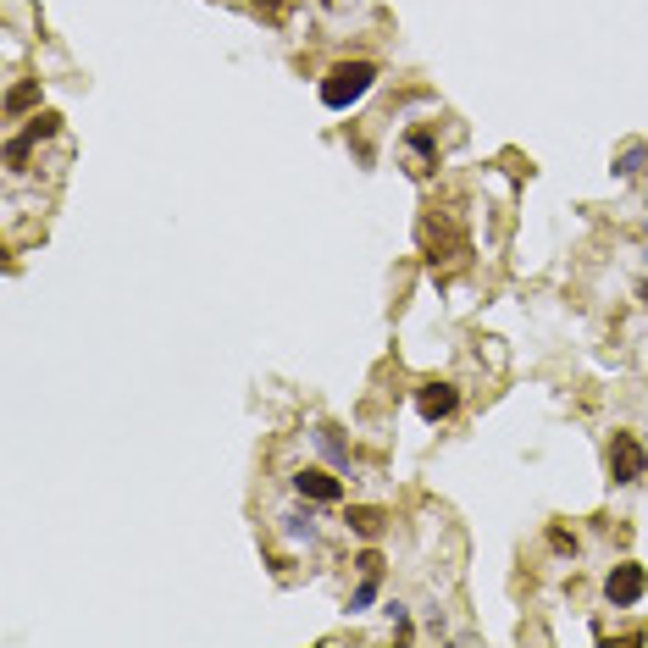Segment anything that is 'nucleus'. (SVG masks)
Listing matches in <instances>:
<instances>
[{"instance_id": "f257e3e1", "label": "nucleus", "mask_w": 648, "mask_h": 648, "mask_svg": "<svg viewBox=\"0 0 648 648\" xmlns=\"http://www.w3.org/2000/svg\"><path fill=\"white\" fill-rule=\"evenodd\" d=\"M377 84V61H338L322 78V106L327 111H349L366 89Z\"/></svg>"}, {"instance_id": "f03ea898", "label": "nucleus", "mask_w": 648, "mask_h": 648, "mask_svg": "<svg viewBox=\"0 0 648 648\" xmlns=\"http://www.w3.org/2000/svg\"><path fill=\"white\" fill-rule=\"evenodd\" d=\"M643 593H648V571H643V565H632V560L615 565V571L604 576V599H610L615 610H632Z\"/></svg>"}, {"instance_id": "7ed1b4c3", "label": "nucleus", "mask_w": 648, "mask_h": 648, "mask_svg": "<svg viewBox=\"0 0 648 648\" xmlns=\"http://www.w3.org/2000/svg\"><path fill=\"white\" fill-rule=\"evenodd\" d=\"M610 477H615V482L648 477V449L637 444L632 432H615V438H610Z\"/></svg>"}, {"instance_id": "20e7f679", "label": "nucleus", "mask_w": 648, "mask_h": 648, "mask_svg": "<svg viewBox=\"0 0 648 648\" xmlns=\"http://www.w3.org/2000/svg\"><path fill=\"white\" fill-rule=\"evenodd\" d=\"M294 493L311 499V504H338L344 499V482H338L333 471H322V466H300L294 471Z\"/></svg>"}, {"instance_id": "39448f33", "label": "nucleus", "mask_w": 648, "mask_h": 648, "mask_svg": "<svg viewBox=\"0 0 648 648\" xmlns=\"http://www.w3.org/2000/svg\"><path fill=\"white\" fill-rule=\"evenodd\" d=\"M460 405V388L455 383H421L416 388V416L421 421H449Z\"/></svg>"}, {"instance_id": "423d86ee", "label": "nucleus", "mask_w": 648, "mask_h": 648, "mask_svg": "<svg viewBox=\"0 0 648 648\" xmlns=\"http://www.w3.org/2000/svg\"><path fill=\"white\" fill-rule=\"evenodd\" d=\"M311 438H316V449H322V455L333 460V466H344V471L355 466V455H349V444H344V438H338V427H327V421H322V427H316Z\"/></svg>"}, {"instance_id": "0eeeda50", "label": "nucleus", "mask_w": 648, "mask_h": 648, "mask_svg": "<svg viewBox=\"0 0 648 648\" xmlns=\"http://www.w3.org/2000/svg\"><path fill=\"white\" fill-rule=\"evenodd\" d=\"M383 527H388V516L372 510V504H355V510H349V532H355V538H383Z\"/></svg>"}, {"instance_id": "6e6552de", "label": "nucleus", "mask_w": 648, "mask_h": 648, "mask_svg": "<svg viewBox=\"0 0 648 648\" xmlns=\"http://www.w3.org/2000/svg\"><path fill=\"white\" fill-rule=\"evenodd\" d=\"M377 588H383V571H360V588L349 593V610H372Z\"/></svg>"}, {"instance_id": "1a4fd4ad", "label": "nucleus", "mask_w": 648, "mask_h": 648, "mask_svg": "<svg viewBox=\"0 0 648 648\" xmlns=\"http://www.w3.org/2000/svg\"><path fill=\"white\" fill-rule=\"evenodd\" d=\"M39 100V84H17L12 95H6V117H17V111H28Z\"/></svg>"}, {"instance_id": "9d476101", "label": "nucleus", "mask_w": 648, "mask_h": 648, "mask_svg": "<svg viewBox=\"0 0 648 648\" xmlns=\"http://www.w3.org/2000/svg\"><path fill=\"white\" fill-rule=\"evenodd\" d=\"M643 161H648V150H643V144H632V150L615 161V172H621V178H637V172H643Z\"/></svg>"}, {"instance_id": "9b49d317", "label": "nucleus", "mask_w": 648, "mask_h": 648, "mask_svg": "<svg viewBox=\"0 0 648 648\" xmlns=\"http://www.w3.org/2000/svg\"><path fill=\"white\" fill-rule=\"evenodd\" d=\"M388 615H394V632H399V637H410V632H416V626H410V615H405V604H394Z\"/></svg>"}, {"instance_id": "f8f14e48", "label": "nucleus", "mask_w": 648, "mask_h": 648, "mask_svg": "<svg viewBox=\"0 0 648 648\" xmlns=\"http://www.w3.org/2000/svg\"><path fill=\"white\" fill-rule=\"evenodd\" d=\"M549 543H554V549H560V554H565V549L576 554V538H571V532H565V527H554V532H549Z\"/></svg>"}, {"instance_id": "ddd939ff", "label": "nucleus", "mask_w": 648, "mask_h": 648, "mask_svg": "<svg viewBox=\"0 0 648 648\" xmlns=\"http://www.w3.org/2000/svg\"><path fill=\"white\" fill-rule=\"evenodd\" d=\"M355 565H360V571H383V554H377V549H366Z\"/></svg>"}, {"instance_id": "4468645a", "label": "nucleus", "mask_w": 648, "mask_h": 648, "mask_svg": "<svg viewBox=\"0 0 648 648\" xmlns=\"http://www.w3.org/2000/svg\"><path fill=\"white\" fill-rule=\"evenodd\" d=\"M637 300H643V305H648V283H643V288H637Z\"/></svg>"}, {"instance_id": "2eb2a0df", "label": "nucleus", "mask_w": 648, "mask_h": 648, "mask_svg": "<svg viewBox=\"0 0 648 648\" xmlns=\"http://www.w3.org/2000/svg\"><path fill=\"white\" fill-rule=\"evenodd\" d=\"M643 261H648V233H643Z\"/></svg>"}]
</instances>
